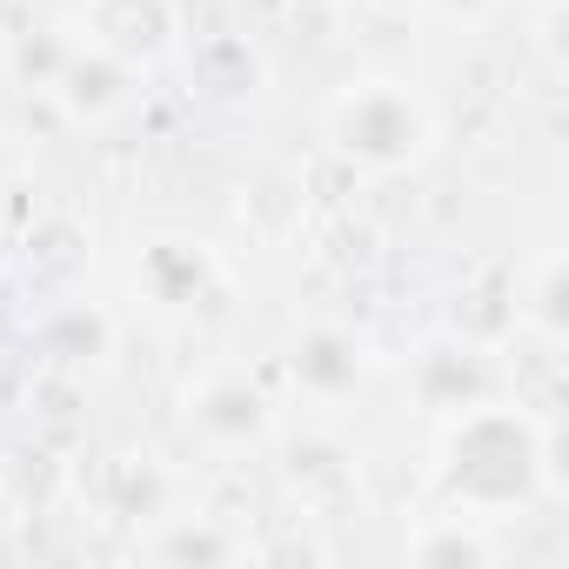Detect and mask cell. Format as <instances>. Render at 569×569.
Wrapping results in <instances>:
<instances>
[{
    "label": "cell",
    "instance_id": "1",
    "mask_svg": "<svg viewBox=\"0 0 569 569\" xmlns=\"http://www.w3.org/2000/svg\"><path fill=\"white\" fill-rule=\"evenodd\" d=\"M436 482L449 509H469L489 522L509 509H529L536 496L562 489V422L529 416L522 402H496V396L462 416H442Z\"/></svg>",
    "mask_w": 569,
    "mask_h": 569
},
{
    "label": "cell",
    "instance_id": "2",
    "mask_svg": "<svg viewBox=\"0 0 569 569\" xmlns=\"http://www.w3.org/2000/svg\"><path fill=\"white\" fill-rule=\"evenodd\" d=\"M322 141L349 168L409 174V168H422L436 154L442 121H436V101L416 81H402V74H362V81H342L322 101Z\"/></svg>",
    "mask_w": 569,
    "mask_h": 569
},
{
    "label": "cell",
    "instance_id": "3",
    "mask_svg": "<svg viewBox=\"0 0 569 569\" xmlns=\"http://www.w3.org/2000/svg\"><path fill=\"white\" fill-rule=\"evenodd\" d=\"M68 28L81 41H94L101 54L128 61L134 74L161 68L181 48V8L174 0H81Z\"/></svg>",
    "mask_w": 569,
    "mask_h": 569
},
{
    "label": "cell",
    "instance_id": "4",
    "mask_svg": "<svg viewBox=\"0 0 569 569\" xmlns=\"http://www.w3.org/2000/svg\"><path fill=\"white\" fill-rule=\"evenodd\" d=\"M181 422L208 442V449H254L274 436V396L261 382H248L241 369H214L181 396Z\"/></svg>",
    "mask_w": 569,
    "mask_h": 569
},
{
    "label": "cell",
    "instance_id": "5",
    "mask_svg": "<svg viewBox=\"0 0 569 569\" xmlns=\"http://www.w3.org/2000/svg\"><path fill=\"white\" fill-rule=\"evenodd\" d=\"M221 289V261L208 241H188V234H154L141 254H134V296L161 316H194L208 296Z\"/></svg>",
    "mask_w": 569,
    "mask_h": 569
},
{
    "label": "cell",
    "instance_id": "6",
    "mask_svg": "<svg viewBox=\"0 0 569 569\" xmlns=\"http://www.w3.org/2000/svg\"><path fill=\"white\" fill-rule=\"evenodd\" d=\"M409 389L429 416H462L476 402L496 396V362H489V342H469V336H436L416 362H409Z\"/></svg>",
    "mask_w": 569,
    "mask_h": 569
},
{
    "label": "cell",
    "instance_id": "7",
    "mask_svg": "<svg viewBox=\"0 0 569 569\" xmlns=\"http://www.w3.org/2000/svg\"><path fill=\"white\" fill-rule=\"evenodd\" d=\"M134 68L128 61H114V54H101L94 41H81L74 34V54L61 61V74H54V108L74 121V128H108L128 101H134Z\"/></svg>",
    "mask_w": 569,
    "mask_h": 569
},
{
    "label": "cell",
    "instance_id": "8",
    "mask_svg": "<svg viewBox=\"0 0 569 569\" xmlns=\"http://www.w3.org/2000/svg\"><path fill=\"white\" fill-rule=\"evenodd\" d=\"M289 376L309 402H349L369 382V342L342 322H309L289 349Z\"/></svg>",
    "mask_w": 569,
    "mask_h": 569
},
{
    "label": "cell",
    "instance_id": "9",
    "mask_svg": "<svg viewBox=\"0 0 569 569\" xmlns=\"http://www.w3.org/2000/svg\"><path fill=\"white\" fill-rule=\"evenodd\" d=\"M402 556L429 562V569H482V562H496V536H489V516L456 509V516H436L429 529H416L402 542Z\"/></svg>",
    "mask_w": 569,
    "mask_h": 569
},
{
    "label": "cell",
    "instance_id": "10",
    "mask_svg": "<svg viewBox=\"0 0 569 569\" xmlns=\"http://www.w3.org/2000/svg\"><path fill=\"white\" fill-rule=\"evenodd\" d=\"M516 329H536L549 349H562L569 336V261L556 248L516 281Z\"/></svg>",
    "mask_w": 569,
    "mask_h": 569
},
{
    "label": "cell",
    "instance_id": "11",
    "mask_svg": "<svg viewBox=\"0 0 569 569\" xmlns=\"http://www.w3.org/2000/svg\"><path fill=\"white\" fill-rule=\"evenodd\" d=\"M41 349L54 362H101L114 349V322L81 296H54L48 316H41Z\"/></svg>",
    "mask_w": 569,
    "mask_h": 569
},
{
    "label": "cell",
    "instance_id": "12",
    "mask_svg": "<svg viewBox=\"0 0 569 569\" xmlns=\"http://www.w3.org/2000/svg\"><path fill=\"white\" fill-rule=\"evenodd\" d=\"M154 562H234V556H248V542L241 536H228L214 516H161V529L141 542Z\"/></svg>",
    "mask_w": 569,
    "mask_h": 569
},
{
    "label": "cell",
    "instance_id": "13",
    "mask_svg": "<svg viewBox=\"0 0 569 569\" xmlns=\"http://www.w3.org/2000/svg\"><path fill=\"white\" fill-rule=\"evenodd\" d=\"M28 248H34V254H28V268H34V281H41L48 296H74V289H81V274L94 268V248H88V241H81V228H74V221H61V214H54V221H41V234H34Z\"/></svg>",
    "mask_w": 569,
    "mask_h": 569
},
{
    "label": "cell",
    "instance_id": "14",
    "mask_svg": "<svg viewBox=\"0 0 569 569\" xmlns=\"http://www.w3.org/2000/svg\"><path fill=\"white\" fill-rule=\"evenodd\" d=\"M74 54V28L68 21H41V28H21L14 41H8V68L21 74V81H34L41 94L54 88V74H61V61Z\"/></svg>",
    "mask_w": 569,
    "mask_h": 569
},
{
    "label": "cell",
    "instance_id": "15",
    "mask_svg": "<svg viewBox=\"0 0 569 569\" xmlns=\"http://www.w3.org/2000/svg\"><path fill=\"white\" fill-rule=\"evenodd\" d=\"M281 476H289L296 489H356V456L336 442V436H302L289 449V462H281Z\"/></svg>",
    "mask_w": 569,
    "mask_h": 569
},
{
    "label": "cell",
    "instance_id": "16",
    "mask_svg": "<svg viewBox=\"0 0 569 569\" xmlns=\"http://www.w3.org/2000/svg\"><path fill=\"white\" fill-rule=\"evenodd\" d=\"M114 482H121V489H114V516H128V522H161V516H168V476H161L154 462H134V456H128V462L114 469Z\"/></svg>",
    "mask_w": 569,
    "mask_h": 569
},
{
    "label": "cell",
    "instance_id": "17",
    "mask_svg": "<svg viewBox=\"0 0 569 569\" xmlns=\"http://www.w3.org/2000/svg\"><path fill=\"white\" fill-rule=\"evenodd\" d=\"M416 8L436 14V21H449V28H476V21L496 14V0H416Z\"/></svg>",
    "mask_w": 569,
    "mask_h": 569
},
{
    "label": "cell",
    "instance_id": "18",
    "mask_svg": "<svg viewBox=\"0 0 569 569\" xmlns=\"http://www.w3.org/2000/svg\"><path fill=\"white\" fill-rule=\"evenodd\" d=\"M14 522V496H8V476H0V529Z\"/></svg>",
    "mask_w": 569,
    "mask_h": 569
},
{
    "label": "cell",
    "instance_id": "19",
    "mask_svg": "<svg viewBox=\"0 0 569 569\" xmlns=\"http://www.w3.org/2000/svg\"><path fill=\"white\" fill-rule=\"evenodd\" d=\"M8 168H14V154H8V134H0V181H8Z\"/></svg>",
    "mask_w": 569,
    "mask_h": 569
},
{
    "label": "cell",
    "instance_id": "20",
    "mask_svg": "<svg viewBox=\"0 0 569 569\" xmlns=\"http://www.w3.org/2000/svg\"><path fill=\"white\" fill-rule=\"evenodd\" d=\"M8 316H14V302H8V289H0V329H8Z\"/></svg>",
    "mask_w": 569,
    "mask_h": 569
},
{
    "label": "cell",
    "instance_id": "21",
    "mask_svg": "<svg viewBox=\"0 0 569 569\" xmlns=\"http://www.w3.org/2000/svg\"><path fill=\"white\" fill-rule=\"evenodd\" d=\"M356 8H369V0H356Z\"/></svg>",
    "mask_w": 569,
    "mask_h": 569
}]
</instances>
